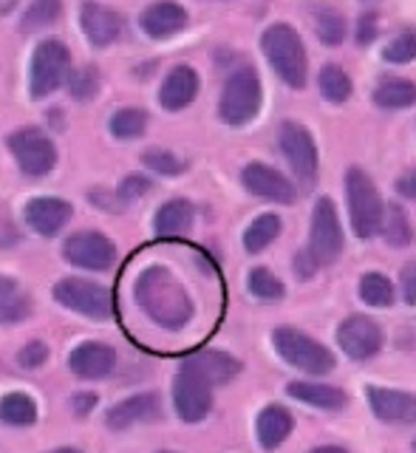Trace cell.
I'll return each mask as SVG.
<instances>
[{
    "instance_id": "obj_27",
    "label": "cell",
    "mask_w": 416,
    "mask_h": 453,
    "mask_svg": "<svg viewBox=\"0 0 416 453\" xmlns=\"http://www.w3.org/2000/svg\"><path fill=\"white\" fill-rule=\"evenodd\" d=\"M0 422L12 425V428H28L37 422V403L35 396L23 391H12L0 400Z\"/></svg>"
},
{
    "instance_id": "obj_15",
    "label": "cell",
    "mask_w": 416,
    "mask_h": 453,
    "mask_svg": "<svg viewBox=\"0 0 416 453\" xmlns=\"http://www.w3.org/2000/svg\"><path fill=\"white\" fill-rule=\"evenodd\" d=\"M241 184L252 196L266 198V202H275V204H292L297 198L295 184L286 179L281 170L269 167L264 162H250L247 167H243L241 170Z\"/></svg>"
},
{
    "instance_id": "obj_12",
    "label": "cell",
    "mask_w": 416,
    "mask_h": 453,
    "mask_svg": "<svg viewBox=\"0 0 416 453\" xmlns=\"http://www.w3.org/2000/svg\"><path fill=\"white\" fill-rule=\"evenodd\" d=\"M337 343L351 360H371L380 354L385 334L380 323L371 320L368 315H349L337 326Z\"/></svg>"
},
{
    "instance_id": "obj_48",
    "label": "cell",
    "mask_w": 416,
    "mask_h": 453,
    "mask_svg": "<svg viewBox=\"0 0 416 453\" xmlns=\"http://www.w3.org/2000/svg\"><path fill=\"white\" fill-rule=\"evenodd\" d=\"M159 453H176V450H159Z\"/></svg>"
},
{
    "instance_id": "obj_6",
    "label": "cell",
    "mask_w": 416,
    "mask_h": 453,
    "mask_svg": "<svg viewBox=\"0 0 416 453\" xmlns=\"http://www.w3.org/2000/svg\"><path fill=\"white\" fill-rule=\"evenodd\" d=\"M71 74V51L63 40H42L28 65V94L32 99H46L60 91Z\"/></svg>"
},
{
    "instance_id": "obj_7",
    "label": "cell",
    "mask_w": 416,
    "mask_h": 453,
    "mask_svg": "<svg viewBox=\"0 0 416 453\" xmlns=\"http://www.w3.org/2000/svg\"><path fill=\"white\" fill-rule=\"evenodd\" d=\"M343 247H346V238H343V226H340V216L332 198H318L312 212V226H309V247L304 250L309 255V261L314 266H328L335 264Z\"/></svg>"
},
{
    "instance_id": "obj_26",
    "label": "cell",
    "mask_w": 416,
    "mask_h": 453,
    "mask_svg": "<svg viewBox=\"0 0 416 453\" xmlns=\"http://www.w3.org/2000/svg\"><path fill=\"white\" fill-rule=\"evenodd\" d=\"M28 315H32V297L14 278L0 275V326H18Z\"/></svg>"
},
{
    "instance_id": "obj_45",
    "label": "cell",
    "mask_w": 416,
    "mask_h": 453,
    "mask_svg": "<svg viewBox=\"0 0 416 453\" xmlns=\"http://www.w3.org/2000/svg\"><path fill=\"white\" fill-rule=\"evenodd\" d=\"M397 193L405 196V198H413V202H416V167L408 170L405 176L397 179Z\"/></svg>"
},
{
    "instance_id": "obj_30",
    "label": "cell",
    "mask_w": 416,
    "mask_h": 453,
    "mask_svg": "<svg viewBox=\"0 0 416 453\" xmlns=\"http://www.w3.org/2000/svg\"><path fill=\"white\" fill-rule=\"evenodd\" d=\"M416 103V85L411 80H385L374 88V105L385 111L411 108Z\"/></svg>"
},
{
    "instance_id": "obj_4",
    "label": "cell",
    "mask_w": 416,
    "mask_h": 453,
    "mask_svg": "<svg viewBox=\"0 0 416 453\" xmlns=\"http://www.w3.org/2000/svg\"><path fill=\"white\" fill-rule=\"evenodd\" d=\"M261 103H264L261 77H258L255 68L243 65V68L233 71L224 82V91L219 99V117L227 125L241 127V125H247L258 117Z\"/></svg>"
},
{
    "instance_id": "obj_9",
    "label": "cell",
    "mask_w": 416,
    "mask_h": 453,
    "mask_svg": "<svg viewBox=\"0 0 416 453\" xmlns=\"http://www.w3.org/2000/svg\"><path fill=\"white\" fill-rule=\"evenodd\" d=\"M54 297L57 303H63L65 309L91 320H108L113 315V301L108 287L85 278H63L54 287Z\"/></svg>"
},
{
    "instance_id": "obj_16",
    "label": "cell",
    "mask_w": 416,
    "mask_h": 453,
    "mask_svg": "<svg viewBox=\"0 0 416 453\" xmlns=\"http://www.w3.org/2000/svg\"><path fill=\"white\" fill-rule=\"evenodd\" d=\"M366 400L371 414L389 425H416V394L399 388L368 386Z\"/></svg>"
},
{
    "instance_id": "obj_44",
    "label": "cell",
    "mask_w": 416,
    "mask_h": 453,
    "mask_svg": "<svg viewBox=\"0 0 416 453\" xmlns=\"http://www.w3.org/2000/svg\"><path fill=\"white\" fill-rule=\"evenodd\" d=\"M71 408H74V414H77V417L91 414V411L96 408V394H89V391L74 394V396H71Z\"/></svg>"
},
{
    "instance_id": "obj_23",
    "label": "cell",
    "mask_w": 416,
    "mask_h": 453,
    "mask_svg": "<svg viewBox=\"0 0 416 453\" xmlns=\"http://www.w3.org/2000/svg\"><path fill=\"white\" fill-rule=\"evenodd\" d=\"M286 394L292 400L320 408V411H343L349 405V394L337 386H326V382H312V380H295L286 386Z\"/></svg>"
},
{
    "instance_id": "obj_25",
    "label": "cell",
    "mask_w": 416,
    "mask_h": 453,
    "mask_svg": "<svg viewBox=\"0 0 416 453\" xmlns=\"http://www.w3.org/2000/svg\"><path fill=\"white\" fill-rule=\"evenodd\" d=\"M193 204L188 198H170L159 210H156L153 219V233L159 238H179L193 226Z\"/></svg>"
},
{
    "instance_id": "obj_10",
    "label": "cell",
    "mask_w": 416,
    "mask_h": 453,
    "mask_svg": "<svg viewBox=\"0 0 416 453\" xmlns=\"http://www.w3.org/2000/svg\"><path fill=\"white\" fill-rule=\"evenodd\" d=\"M63 258L80 269H89V273H105L117 264V244L96 230H82L65 238Z\"/></svg>"
},
{
    "instance_id": "obj_34",
    "label": "cell",
    "mask_w": 416,
    "mask_h": 453,
    "mask_svg": "<svg viewBox=\"0 0 416 453\" xmlns=\"http://www.w3.org/2000/svg\"><path fill=\"white\" fill-rule=\"evenodd\" d=\"M360 297L368 306L389 309L394 303V283L382 273H366L360 278Z\"/></svg>"
},
{
    "instance_id": "obj_2",
    "label": "cell",
    "mask_w": 416,
    "mask_h": 453,
    "mask_svg": "<svg viewBox=\"0 0 416 453\" xmlns=\"http://www.w3.org/2000/svg\"><path fill=\"white\" fill-rule=\"evenodd\" d=\"M261 49L272 71L289 85V88H304L309 77V60L304 40L289 23H272L261 35Z\"/></svg>"
},
{
    "instance_id": "obj_3",
    "label": "cell",
    "mask_w": 416,
    "mask_h": 453,
    "mask_svg": "<svg viewBox=\"0 0 416 453\" xmlns=\"http://www.w3.org/2000/svg\"><path fill=\"white\" fill-rule=\"evenodd\" d=\"M272 346H275V351L292 368L306 372L312 377H323L328 372H335V365H337L335 354L328 351L320 340L295 329V326H278V329L272 332Z\"/></svg>"
},
{
    "instance_id": "obj_13",
    "label": "cell",
    "mask_w": 416,
    "mask_h": 453,
    "mask_svg": "<svg viewBox=\"0 0 416 453\" xmlns=\"http://www.w3.org/2000/svg\"><path fill=\"white\" fill-rule=\"evenodd\" d=\"M173 408L181 422H202L212 411V388L204 380L179 368V374L173 377Z\"/></svg>"
},
{
    "instance_id": "obj_5",
    "label": "cell",
    "mask_w": 416,
    "mask_h": 453,
    "mask_svg": "<svg viewBox=\"0 0 416 453\" xmlns=\"http://www.w3.org/2000/svg\"><path fill=\"white\" fill-rule=\"evenodd\" d=\"M346 198H349V219L357 238H374L385 216V204L380 198L377 184L363 167H349L346 173Z\"/></svg>"
},
{
    "instance_id": "obj_28",
    "label": "cell",
    "mask_w": 416,
    "mask_h": 453,
    "mask_svg": "<svg viewBox=\"0 0 416 453\" xmlns=\"http://www.w3.org/2000/svg\"><path fill=\"white\" fill-rule=\"evenodd\" d=\"M281 230H283L281 216H275V212H264V216H258L247 226V233H243V250H247L250 255L264 252L269 244H275V238L281 235Z\"/></svg>"
},
{
    "instance_id": "obj_14",
    "label": "cell",
    "mask_w": 416,
    "mask_h": 453,
    "mask_svg": "<svg viewBox=\"0 0 416 453\" xmlns=\"http://www.w3.org/2000/svg\"><path fill=\"white\" fill-rule=\"evenodd\" d=\"M80 28L94 49H108L122 37L125 20L117 9L96 4V0H85L80 9Z\"/></svg>"
},
{
    "instance_id": "obj_40",
    "label": "cell",
    "mask_w": 416,
    "mask_h": 453,
    "mask_svg": "<svg viewBox=\"0 0 416 453\" xmlns=\"http://www.w3.org/2000/svg\"><path fill=\"white\" fill-rule=\"evenodd\" d=\"M153 190V181L148 176H142V173H131V176H125L122 184H119V190H117V198L122 204H131V202H139L142 196H148Z\"/></svg>"
},
{
    "instance_id": "obj_29",
    "label": "cell",
    "mask_w": 416,
    "mask_h": 453,
    "mask_svg": "<svg viewBox=\"0 0 416 453\" xmlns=\"http://www.w3.org/2000/svg\"><path fill=\"white\" fill-rule=\"evenodd\" d=\"M63 18V0H32L20 18V32L35 35Z\"/></svg>"
},
{
    "instance_id": "obj_39",
    "label": "cell",
    "mask_w": 416,
    "mask_h": 453,
    "mask_svg": "<svg viewBox=\"0 0 416 453\" xmlns=\"http://www.w3.org/2000/svg\"><path fill=\"white\" fill-rule=\"evenodd\" d=\"M382 60L394 65H405L416 60V28H405L403 35H397L389 46L382 49Z\"/></svg>"
},
{
    "instance_id": "obj_37",
    "label": "cell",
    "mask_w": 416,
    "mask_h": 453,
    "mask_svg": "<svg viewBox=\"0 0 416 453\" xmlns=\"http://www.w3.org/2000/svg\"><path fill=\"white\" fill-rule=\"evenodd\" d=\"M142 165H145L148 170H153V173L159 176H181L184 170H188V162L179 159L176 153H170L165 148H150L142 153Z\"/></svg>"
},
{
    "instance_id": "obj_24",
    "label": "cell",
    "mask_w": 416,
    "mask_h": 453,
    "mask_svg": "<svg viewBox=\"0 0 416 453\" xmlns=\"http://www.w3.org/2000/svg\"><path fill=\"white\" fill-rule=\"evenodd\" d=\"M295 428V417L283 405H266L255 419V436L264 450H278Z\"/></svg>"
},
{
    "instance_id": "obj_49",
    "label": "cell",
    "mask_w": 416,
    "mask_h": 453,
    "mask_svg": "<svg viewBox=\"0 0 416 453\" xmlns=\"http://www.w3.org/2000/svg\"><path fill=\"white\" fill-rule=\"evenodd\" d=\"M413 453H416V442H413Z\"/></svg>"
},
{
    "instance_id": "obj_38",
    "label": "cell",
    "mask_w": 416,
    "mask_h": 453,
    "mask_svg": "<svg viewBox=\"0 0 416 453\" xmlns=\"http://www.w3.org/2000/svg\"><path fill=\"white\" fill-rule=\"evenodd\" d=\"M314 28H318V37H320L323 46H340V42L346 40V20H343V14L335 9L318 12Z\"/></svg>"
},
{
    "instance_id": "obj_46",
    "label": "cell",
    "mask_w": 416,
    "mask_h": 453,
    "mask_svg": "<svg viewBox=\"0 0 416 453\" xmlns=\"http://www.w3.org/2000/svg\"><path fill=\"white\" fill-rule=\"evenodd\" d=\"M309 453H349V450L340 445H320V448H312Z\"/></svg>"
},
{
    "instance_id": "obj_11",
    "label": "cell",
    "mask_w": 416,
    "mask_h": 453,
    "mask_svg": "<svg viewBox=\"0 0 416 453\" xmlns=\"http://www.w3.org/2000/svg\"><path fill=\"white\" fill-rule=\"evenodd\" d=\"M278 142L281 150L286 156V162L295 170V176L312 184L318 179V145H314V136L309 134V127H304L300 122H283L278 131Z\"/></svg>"
},
{
    "instance_id": "obj_20",
    "label": "cell",
    "mask_w": 416,
    "mask_h": 453,
    "mask_svg": "<svg viewBox=\"0 0 416 453\" xmlns=\"http://www.w3.org/2000/svg\"><path fill=\"white\" fill-rule=\"evenodd\" d=\"M26 224L42 238H51L63 230V226L74 216V207H71L65 198H54V196H37L26 204L23 210Z\"/></svg>"
},
{
    "instance_id": "obj_47",
    "label": "cell",
    "mask_w": 416,
    "mask_h": 453,
    "mask_svg": "<svg viewBox=\"0 0 416 453\" xmlns=\"http://www.w3.org/2000/svg\"><path fill=\"white\" fill-rule=\"evenodd\" d=\"M49 453H82V450H77V448H54Z\"/></svg>"
},
{
    "instance_id": "obj_1",
    "label": "cell",
    "mask_w": 416,
    "mask_h": 453,
    "mask_svg": "<svg viewBox=\"0 0 416 453\" xmlns=\"http://www.w3.org/2000/svg\"><path fill=\"white\" fill-rule=\"evenodd\" d=\"M136 303L167 332L184 329L196 315L193 297L184 289V283L165 266H148L136 278Z\"/></svg>"
},
{
    "instance_id": "obj_22",
    "label": "cell",
    "mask_w": 416,
    "mask_h": 453,
    "mask_svg": "<svg viewBox=\"0 0 416 453\" xmlns=\"http://www.w3.org/2000/svg\"><path fill=\"white\" fill-rule=\"evenodd\" d=\"M198 88H202V82H198L196 68L176 65V68H170V74L162 82L159 103L165 111H173V113L184 111L188 105H193V99L198 96Z\"/></svg>"
},
{
    "instance_id": "obj_32",
    "label": "cell",
    "mask_w": 416,
    "mask_h": 453,
    "mask_svg": "<svg viewBox=\"0 0 416 453\" xmlns=\"http://www.w3.org/2000/svg\"><path fill=\"white\" fill-rule=\"evenodd\" d=\"M380 230H382L385 241H389V244L397 247V250L408 247L411 241H413V226H411V221H408V216H405V210H403V207H397V204H391L389 210H385Z\"/></svg>"
},
{
    "instance_id": "obj_18",
    "label": "cell",
    "mask_w": 416,
    "mask_h": 453,
    "mask_svg": "<svg viewBox=\"0 0 416 453\" xmlns=\"http://www.w3.org/2000/svg\"><path fill=\"white\" fill-rule=\"evenodd\" d=\"M188 9L176 0H156L139 14V26L150 40H170L188 28Z\"/></svg>"
},
{
    "instance_id": "obj_21",
    "label": "cell",
    "mask_w": 416,
    "mask_h": 453,
    "mask_svg": "<svg viewBox=\"0 0 416 453\" xmlns=\"http://www.w3.org/2000/svg\"><path fill=\"white\" fill-rule=\"evenodd\" d=\"M159 414H162L159 394L145 391V394H131L127 400L108 408L105 422H108L111 431H127V428H134V425L159 419Z\"/></svg>"
},
{
    "instance_id": "obj_31",
    "label": "cell",
    "mask_w": 416,
    "mask_h": 453,
    "mask_svg": "<svg viewBox=\"0 0 416 453\" xmlns=\"http://www.w3.org/2000/svg\"><path fill=\"white\" fill-rule=\"evenodd\" d=\"M108 127L113 139H122V142L139 139L148 131V113L142 108H119V111H113Z\"/></svg>"
},
{
    "instance_id": "obj_8",
    "label": "cell",
    "mask_w": 416,
    "mask_h": 453,
    "mask_svg": "<svg viewBox=\"0 0 416 453\" xmlns=\"http://www.w3.org/2000/svg\"><path fill=\"white\" fill-rule=\"evenodd\" d=\"M6 145L14 156V162H18L20 173L32 176V179L51 173L54 165H57L54 139L37 125H26V127H20V131H14L6 139Z\"/></svg>"
},
{
    "instance_id": "obj_41",
    "label": "cell",
    "mask_w": 416,
    "mask_h": 453,
    "mask_svg": "<svg viewBox=\"0 0 416 453\" xmlns=\"http://www.w3.org/2000/svg\"><path fill=\"white\" fill-rule=\"evenodd\" d=\"M46 360H49V346L42 343V340H32V343H26L23 349H20V354H18V365L20 368H40V365H46Z\"/></svg>"
},
{
    "instance_id": "obj_17",
    "label": "cell",
    "mask_w": 416,
    "mask_h": 453,
    "mask_svg": "<svg viewBox=\"0 0 416 453\" xmlns=\"http://www.w3.org/2000/svg\"><path fill=\"white\" fill-rule=\"evenodd\" d=\"M181 368L196 374L198 380H204L210 388H215V386H227L229 380H235L241 374V360L233 357L229 351L202 349V351L190 354V357L181 363Z\"/></svg>"
},
{
    "instance_id": "obj_43",
    "label": "cell",
    "mask_w": 416,
    "mask_h": 453,
    "mask_svg": "<svg viewBox=\"0 0 416 453\" xmlns=\"http://www.w3.org/2000/svg\"><path fill=\"white\" fill-rule=\"evenodd\" d=\"M377 14L374 12H366L360 20H357V42L360 46H368V42H374V37H377Z\"/></svg>"
},
{
    "instance_id": "obj_35",
    "label": "cell",
    "mask_w": 416,
    "mask_h": 453,
    "mask_svg": "<svg viewBox=\"0 0 416 453\" xmlns=\"http://www.w3.org/2000/svg\"><path fill=\"white\" fill-rule=\"evenodd\" d=\"M247 287L250 292L258 297V301H281V297L286 295V287H283V280L272 273V269L266 266H255L250 278H247Z\"/></svg>"
},
{
    "instance_id": "obj_42",
    "label": "cell",
    "mask_w": 416,
    "mask_h": 453,
    "mask_svg": "<svg viewBox=\"0 0 416 453\" xmlns=\"http://www.w3.org/2000/svg\"><path fill=\"white\" fill-rule=\"evenodd\" d=\"M399 287H403V297L408 306H416V261H408L399 273Z\"/></svg>"
},
{
    "instance_id": "obj_36",
    "label": "cell",
    "mask_w": 416,
    "mask_h": 453,
    "mask_svg": "<svg viewBox=\"0 0 416 453\" xmlns=\"http://www.w3.org/2000/svg\"><path fill=\"white\" fill-rule=\"evenodd\" d=\"M65 82H68V94L74 96L77 103H89V99L99 91V71L94 65L71 68Z\"/></svg>"
},
{
    "instance_id": "obj_33",
    "label": "cell",
    "mask_w": 416,
    "mask_h": 453,
    "mask_svg": "<svg viewBox=\"0 0 416 453\" xmlns=\"http://www.w3.org/2000/svg\"><path fill=\"white\" fill-rule=\"evenodd\" d=\"M318 85H320L323 99H328V103H335V105L346 103V99L351 96V77L340 65H335V63L323 65L320 77H318Z\"/></svg>"
},
{
    "instance_id": "obj_19",
    "label": "cell",
    "mask_w": 416,
    "mask_h": 453,
    "mask_svg": "<svg viewBox=\"0 0 416 453\" xmlns=\"http://www.w3.org/2000/svg\"><path fill=\"white\" fill-rule=\"evenodd\" d=\"M68 368L82 380H105L117 368V349L99 340H85L71 351Z\"/></svg>"
}]
</instances>
